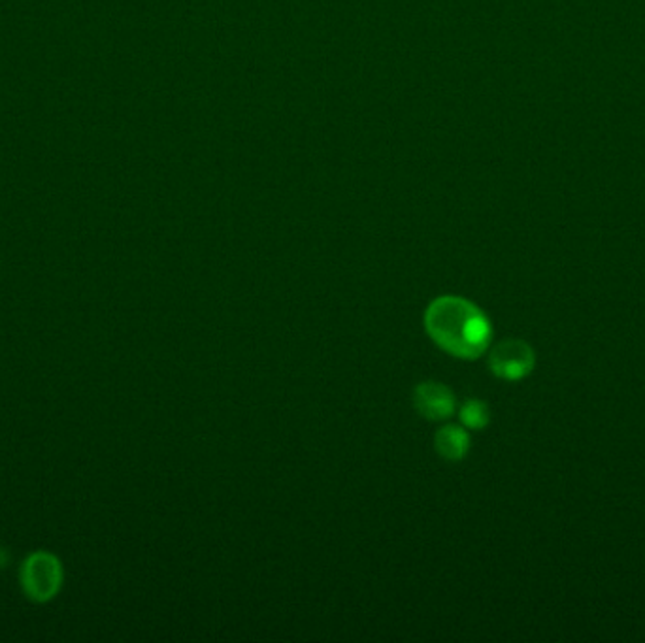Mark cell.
I'll list each match as a JSON object with an SVG mask.
<instances>
[{
  "label": "cell",
  "mask_w": 645,
  "mask_h": 643,
  "mask_svg": "<svg viewBox=\"0 0 645 643\" xmlns=\"http://www.w3.org/2000/svg\"><path fill=\"white\" fill-rule=\"evenodd\" d=\"M434 445L438 455L446 461L457 462L466 457L470 449V436L468 432L459 425H447L436 432Z\"/></svg>",
  "instance_id": "5"
},
{
  "label": "cell",
  "mask_w": 645,
  "mask_h": 643,
  "mask_svg": "<svg viewBox=\"0 0 645 643\" xmlns=\"http://www.w3.org/2000/svg\"><path fill=\"white\" fill-rule=\"evenodd\" d=\"M21 583L25 595L34 602H47L54 598L63 583V566L55 554L34 553L25 561L21 570Z\"/></svg>",
  "instance_id": "2"
},
{
  "label": "cell",
  "mask_w": 645,
  "mask_h": 643,
  "mask_svg": "<svg viewBox=\"0 0 645 643\" xmlns=\"http://www.w3.org/2000/svg\"><path fill=\"white\" fill-rule=\"evenodd\" d=\"M534 350L522 340H504L489 353V368L500 379L517 381L527 377L534 370Z\"/></svg>",
  "instance_id": "3"
},
{
  "label": "cell",
  "mask_w": 645,
  "mask_h": 643,
  "mask_svg": "<svg viewBox=\"0 0 645 643\" xmlns=\"http://www.w3.org/2000/svg\"><path fill=\"white\" fill-rule=\"evenodd\" d=\"M459 415H461V421L464 427L480 430L489 425L491 408L487 406L485 401H480V398H468V401L463 402Z\"/></svg>",
  "instance_id": "6"
},
{
  "label": "cell",
  "mask_w": 645,
  "mask_h": 643,
  "mask_svg": "<svg viewBox=\"0 0 645 643\" xmlns=\"http://www.w3.org/2000/svg\"><path fill=\"white\" fill-rule=\"evenodd\" d=\"M427 334L453 357L478 359L493 338L491 321L483 311L463 297H440L430 302L425 314Z\"/></svg>",
  "instance_id": "1"
},
{
  "label": "cell",
  "mask_w": 645,
  "mask_h": 643,
  "mask_svg": "<svg viewBox=\"0 0 645 643\" xmlns=\"http://www.w3.org/2000/svg\"><path fill=\"white\" fill-rule=\"evenodd\" d=\"M413 406L425 419L442 421L455 411V394L438 381H423L413 391Z\"/></svg>",
  "instance_id": "4"
}]
</instances>
